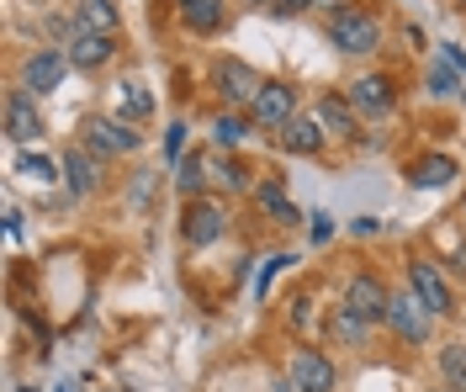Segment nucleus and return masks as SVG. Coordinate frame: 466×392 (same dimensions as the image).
Here are the masks:
<instances>
[{
    "instance_id": "nucleus-1",
    "label": "nucleus",
    "mask_w": 466,
    "mask_h": 392,
    "mask_svg": "<svg viewBox=\"0 0 466 392\" xmlns=\"http://www.w3.org/2000/svg\"><path fill=\"white\" fill-rule=\"evenodd\" d=\"M323 32H329L334 54H345V59H371V54H381V16L366 11V5H355V0H334Z\"/></svg>"
},
{
    "instance_id": "nucleus-2",
    "label": "nucleus",
    "mask_w": 466,
    "mask_h": 392,
    "mask_svg": "<svg viewBox=\"0 0 466 392\" xmlns=\"http://www.w3.org/2000/svg\"><path fill=\"white\" fill-rule=\"evenodd\" d=\"M207 85L223 101V112H249L255 95H260V85H265V75L255 64H244L238 54H218V59L207 64Z\"/></svg>"
},
{
    "instance_id": "nucleus-3",
    "label": "nucleus",
    "mask_w": 466,
    "mask_h": 392,
    "mask_svg": "<svg viewBox=\"0 0 466 392\" xmlns=\"http://www.w3.org/2000/svg\"><path fill=\"white\" fill-rule=\"evenodd\" d=\"M75 138H80V149H90L96 159H127V154L144 149V133H138L133 122H122L116 112H90V117H80Z\"/></svg>"
},
{
    "instance_id": "nucleus-4",
    "label": "nucleus",
    "mask_w": 466,
    "mask_h": 392,
    "mask_svg": "<svg viewBox=\"0 0 466 392\" xmlns=\"http://www.w3.org/2000/svg\"><path fill=\"white\" fill-rule=\"evenodd\" d=\"M387 334L398 339V345H408V350H419L430 334H435V313L419 302V292L413 286H392V302H387Z\"/></svg>"
},
{
    "instance_id": "nucleus-5",
    "label": "nucleus",
    "mask_w": 466,
    "mask_h": 392,
    "mask_svg": "<svg viewBox=\"0 0 466 392\" xmlns=\"http://www.w3.org/2000/svg\"><path fill=\"white\" fill-rule=\"evenodd\" d=\"M223 234H228V212H223V202H212V196L186 202V212H180V244H186L191 255L212 249Z\"/></svg>"
},
{
    "instance_id": "nucleus-6",
    "label": "nucleus",
    "mask_w": 466,
    "mask_h": 392,
    "mask_svg": "<svg viewBox=\"0 0 466 392\" xmlns=\"http://www.w3.org/2000/svg\"><path fill=\"white\" fill-rule=\"evenodd\" d=\"M387 302H392V286L381 281L377 271H355L345 281V292H339V307H350L355 318H366L371 329H387Z\"/></svg>"
},
{
    "instance_id": "nucleus-7",
    "label": "nucleus",
    "mask_w": 466,
    "mask_h": 392,
    "mask_svg": "<svg viewBox=\"0 0 466 392\" xmlns=\"http://www.w3.org/2000/svg\"><path fill=\"white\" fill-rule=\"evenodd\" d=\"M408 286L419 292V302H424L435 318H451V313H456V286L445 281V271H440L430 255H408Z\"/></svg>"
},
{
    "instance_id": "nucleus-8",
    "label": "nucleus",
    "mask_w": 466,
    "mask_h": 392,
    "mask_svg": "<svg viewBox=\"0 0 466 392\" xmlns=\"http://www.w3.org/2000/svg\"><path fill=\"white\" fill-rule=\"evenodd\" d=\"M287 377L297 392H339V366H334V356H323L313 345H297L291 350Z\"/></svg>"
},
{
    "instance_id": "nucleus-9",
    "label": "nucleus",
    "mask_w": 466,
    "mask_h": 392,
    "mask_svg": "<svg viewBox=\"0 0 466 392\" xmlns=\"http://www.w3.org/2000/svg\"><path fill=\"white\" fill-rule=\"evenodd\" d=\"M297 101H302V95H297L291 80H265L260 95H255V106H249V122H255V127H270V133H281L291 117H302Z\"/></svg>"
},
{
    "instance_id": "nucleus-10",
    "label": "nucleus",
    "mask_w": 466,
    "mask_h": 392,
    "mask_svg": "<svg viewBox=\"0 0 466 392\" xmlns=\"http://www.w3.org/2000/svg\"><path fill=\"white\" fill-rule=\"evenodd\" d=\"M350 106L360 112V122H387L398 112V85H392V75H360V80H350Z\"/></svg>"
},
{
    "instance_id": "nucleus-11",
    "label": "nucleus",
    "mask_w": 466,
    "mask_h": 392,
    "mask_svg": "<svg viewBox=\"0 0 466 392\" xmlns=\"http://www.w3.org/2000/svg\"><path fill=\"white\" fill-rule=\"evenodd\" d=\"M64 75H69V54L64 48H32L27 59H22V91L32 95H54L64 85Z\"/></svg>"
},
{
    "instance_id": "nucleus-12",
    "label": "nucleus",
    "mask_w": 466,
    "mask_h": 392,
    "mask_svg": "<svg viewBox=\"0 0 466 392\" xmlns=\"http://www.w3.org/2000/svg\"><path fill=\"white\" fill-rule=\"evenodd\" d=\"M5 138L11 144H22V149H32L37 138H43V112H37V95L32 91H22V85H11L5 91Z\"/></svg>"
},
{
    "instance_id": "nucleus-13",
    "label": "nucleus",
    "mask_w": 466,
    "mask_h": 392,
    "mask_svg": "<svg viewBox=\"0 0 466 392\" xmlns=\"http://www.w3.org/2000/svg\"><path fill=\"white\" fill-rule=\"evenodd\" d=\"M313 117H319V127L329 133V138H334V144H366V138H360V112L350 106V95H345V91L319 95Z\"/></svg>"
},
{
    "instance_id": "nucleus-14",
    "label": "nucleus",
    "mask_w": 466,
    "mask_h": 392,
    "mask_svg": "<svg viewBox=\"0 0 466 392\" xmlns=\"http://www.w3.org/2000/svg\"><path fill=\"white\" fill-rule=\"evenodd\" d=\"M64 54H69V69H80V75H96V69H106L116 54V37H101V32H86L75 22L69 32V43H64Z\"/></svg>"
},
{
    "instance_id": "nucleus-15",
    "label": "nucleus",
    "mask_w": 466,
    "mask_h": 392,
    "mask_svg": "<svg viewBox=\"0 0 466 392\" xmlns=\"http://www.w3.org/2000/svg\"><path fill=\"white\" fill-rule=\"evenodd\" d=\"M408 186L413 191H440V186H451V181H461V165L451 159V154H419V159H408Z\"/></svg>"
},
{
    "instance_id": "nucleus-16",
    "label": "nucleus",
    "mask_w": 466,
    "mask_h": 392,
    "mask_svg": "<svg viewBox=\"0 0 466 392\" xmlns=\"http://www.w3.org/2000/svg\"><path fill=\"white\" fill-rule=\"evenodd\" d=\"M276 149L281 154H297V159H319L329 149V133L319 127V117H291L281 133H276Z\"/></svg>"
},
{
    "instance_id": "nucleus-17",
    "label": "nucleus",
    "mask_w": 466,
    "mask_h": 392,
    "mask_svg": "<svg viewBox=\"0 0 466 392\" xmlns=\"http://www.w3.org/2000/svg\"><path fill=\"white\" fill-rule=\"evenodd\" d=\"M207 186L212 191H228V196H255V176H249V165L244 159H233V154H207Z\"/></svg>"
},
{
    "instance_id": "nucleus-18",
    "label": "nucleus",
    "mask_w": 466,
    "mask_h": 392,
    "mask_svg": "<svg viewBox=\"0 0 466 392\" xmlns=\"http://www.w3.org/2000/svg\"><path fill=\"white\" fill-rule=\"evenodd\" d=\"M101 181H106V170H101V159L90 149H64V186L75 191V196H96L101 191Z\"/></svg>"
},
{
    "instance_id": "nucleus-19",
    "label": "nucleus",
    "mask_w": 466,
    "mask_h": 392,
    "mask_svg": "<svg viewBox=\"0 0 466 392\" xmlns=\"http://www.w3.org/2000/svg\"><path fill=\"white\" fill-rule=\"evenodd\" d=\"M180 27L191 37H212L228 27V5L223 0H180Z\"/></svg>"
},
{
    "instance_id": "nucleus-20",
    "label": "nucleus",
    "mask_w": 466,
    "mask_h": 392,
    "mask_svg": "<svg viewBox=\"0 0 466 392\" xmlns=\"http://www.w3.org/2000/svg\"><path fill=\"white\" fill-rule=\"evenodd\" d=\"M255 207H260V212H270V217H276V223H281V228H297V223H308V217H302V212L291 207L287 186L276 181V176H265V181L255 186Z\"/></svg>"
},
{
    "instance_id": "nucleus-21",
    "label": "nucleus",
    "mask_w": 466,
    "mask_h": 392,
    "mask_svg": "<svg viewBox=\"0 0 466 392\" xmlns=\"http://www.w3.org/2000/svg\"><path fill=\"white\" fill-rule=\"evenodd\" d=\"M75 22L86 32L116 37V32H122V11H116V0H75Z\"/></svg>"
},
{
    "instance_id": "nucleus-22",
    "label": "nucleus",
    "mask_w": 466,
    "mask_h": 392,
    "mask_svg": "<svg viewBox=\"0 0 466 392\" xmlns=\"http://www.w3.org/2000/svg\"><path fill=\"white\" fill-rule=\"evenodd\" d=\"M116 117L133 122V127L154 117V95H148V85H138V80H122V85H116Z\"/></svg>"
},
{
    "instance_id": "nucleus-23",
    "label": "nucleus",
    "mask_w": 466,
    "mask_h": 392,
    "mask_svg": "<svg viewBox=\"0 0 466 392\" xmlns=\"http://www.w3.org/2000/svg\"><path fill=\"white\" fill-rule=\"evenodd\" d=\"M255 133V122H249V112H223V117L212 122V144H218V154H233L244 149V138Z\"/></svg>"
},
{
    "instance_id": "nucleus-24",
    "label": "nucleus",
    "mask_w": 466,
    "mask_h": 392,
    "mask_svg": "<svg viewBox=\"0 0 466 392\" xmlns=\"http://www.w3.org/2000/svg\"><path fill=\"white\" fill-rule=\"evenodd\" d=\"M435 366H440V387L466 392V345H461V339L440 345V350H435Z\"/></svg>"
},
{
    "instance_id": "nucleus-25",
    "label": "nucleus",
    "mask_w": 466,
    "mask_h": 392,
    "mask_svg": "<svg viewBox=\"0 0 466 392\" xmlns=\"http://www.w3.org/2000/svg\"><path fill=\"white\" fill-rule=\"evenodd\" d=\"M16 176L32 181V186H54V181H64V159H48V154L22 149L16 154Z\"/></svg>"
},
{
    "instance_id": "nucleus-26",
    "label": "nucleus",
    "mask_w": 466,
    "mask_h": 392,
    "mask_svg": "<svg viewBox=\"0 0 466 392\" xmlns=\"http://www.w3.org/2000/svg\"><path fill=\"white\" fill-rule=\"evenodd\" d=\"M323 329H329V339H339V345H366V339H371V324L355 318L350 307H334V313L323 318Z\"/></svg>"
},
{
    "instance_id": "nucleus-27",
    "label": "nucleus",
    "mask_w": 466,
    "mask_h": 392,
    "mask_svg": "<svg viewBox=\"0 0 466 392\" xmlns=\"http://www.w3.org/2000/svg\"><path fill=\"white\" fill-rule=\"evenodd\" d=\"M175 186H180L186 202H197L207 191V154H186V159L175 165Z\"/></svg>"
},
{
    "instance_id": "nucleus-28",
    "label": "nucleus",
    "mask_w": 466,
    "mask_h": 392,
    "mask_svg": "<svg viewBox=\"0 0 466 392\" xmlns=\"http://www.w3.org/2000/svg\"><path fill=\"white\" fill-rule=\"evenodd\" d=\"M430 91H435V95H461V101H466L461 75H456L451 64H435V69H430Z\"/></svg>"
},
{
    "instance_id": "nucleus-29",
    "label": "nucleus",
    "mask_w": 466,
    "mask_h": 392,
    "mask_svg": "<svg viewBox=\"0 0 466 392\" xmlns=\"http://www.w3.org/2000/svg\"><path fill=\"white\" fill-rule=\"evenodd\" d=\"M287 266H291V255H270V260L260 266V281H255V297H265V292H270V281H276V276L287 271Z\"/></svg>"
},
{
    "instance_id": "nucleus-30",
    "label": "nucleus",
    "mask_w": 466,
    "mask_h": 392,
    "mask_svg": "<svg viewBox=\"0 0 466 392\" xmlns=\"http://www.w3.org/2000/svg\"><path fill=\"white\" fill-rule=\"evenodd\" d=\"M186 122H170V133H165V165H180L186 159Z\"/></svg>"
},
{
    "instance_id": "nucleus-31",
    "label": "nucleus",
    "mask_w": 466,
    "mask_h": 392,
    "mask_svg": "<svg viewBox=\"0 0 466 392\" xmlns=\"http://www.w3.org/2000/svg\"><path fill=\"white\" fill-rule=\"evenodd\" d=\"M313 5H334V0H276L270 16H302V11H313Z\"/></svg>"
},
{
    "instance_id": "nucleus-32",
    "label": "nucleus",
    "mask_w": 466,
    "mask_h": 392,
    "mask_svg": "<svg viewBox=\"0 0 466 392\" xmlns=\"http://www.w3.org/2000/svg\"><path fill=\"white\" fill-rule=\"evenodd\" d=\"M308 223H313V228H308V234H313V244H329V239H334V217H329V212H313Z\"/></svg>"
},
{
    "instance_id": "nucleus-33",
    "label": "nucleus",
    "mask_w": 466,
    "mask_h": 392,
    "mask_svg": "<svg viewBox=\"0 0 466 392\" xmlns=\"http://www.w3.org/2000/svg\"><path fill=\"white\" fill-rule=\"evenodd\" d=\"M440 59L451 64L456 75H466V54H461V43H440Z\"/></svg>"
},
{
    "instance_id": "nucleus-34",
    "label": "nucleus",
    "mask_w": 466,
    "mask_h": 392,
    "mask_svg": "<svg viewBox=\"0 0 466 392\" xmlns=\"http://www.w3.org/2000/svg\"><path fill=\"white\" fill-rule=\"evenodd\" d=\"M355 234H360V239H371V234H381V223H377V217H355Z\"/></svg>"
},
{
    "instance_id": "nucleus-35",
    "label": "nucleus",
    "mask_w": 466,
    "mask_h": 392,
    "mask_svg": "<svg viewBox=\"0 0 466 392\" xmlns=\"http://www.w3.org/2000/svg\"><path fill=\"white\" fill-rule=\"evenodd\" d=\"M5 234H11V239H22V212H16V207L5 212Z\"/></svg>"
},
{
    "instance_id": "nucleus-36",
    "label": "nucleus",
    "mask_w": 466,
    "mask_h": 392,
    "mask_svg": "<svg viewBox=\"0 0 466 392\" xmlns=\"http://www.w3.org/2000/svg\"><path fill=\"white\" fill-rule=\"evenodd\" d=\"M238 5H249V11H276V0H238Z\"/></svg>"
},
{
    "instance_id": "nucleus-37",
    "label": "nucleus",
    "mask_w": 466,
    "mask_h": 392,
    "mask_svg": "<svg viewBox=\"0 0 466 392\" xmlns=\"http://www.w3.org/2000/svg\"><path fill=\"white\" fill-rule=\"evenodd\" d=\"M456 11H466V0H456Z\"/></svg>"
},
{
    "instance_id": "nucleus-38",
    "label": "nucleus",
    "mask_w": 466,
    "mask_h": 392,
    "mask_svg": "<svg viewBox=\"0 0 466 392\" xmlns=\"http://www.w3.org/2000/svg\"><path fill=\"white\" fill-rule=\"evenodd\" d=\"M16 392H37V387H16Z\"/></svg>"
},
{
    "instance_id": "nucleus-39",
    "label": "nucleus",
    "mask_w": 466,
    "mask_h": 392,
    "mask_svg": "<svg viewBox=\"0 0 466 392\" xmlns=\"http://www.w3.org/2000/svg\"><path fill=\"white\" fill-rule=\"evenodd\" d=\"M435 392H451V387H435Z\"/></svg>"
},
{
    "instance_id": "nucleus-40",
    "label": "nucleus",
    "mask_w": 466,
    "mask_h": 392,
    "mask_svg": "<svg viewBox=\"0 0 466 392\" xmlns=\"http://www.w3.org/2000/svg\"><path fill=\"white\" fill-rule=\"evenodd\" d=\"M64 392H69V387H64Z\"/></svg>"
}]
</instances>
